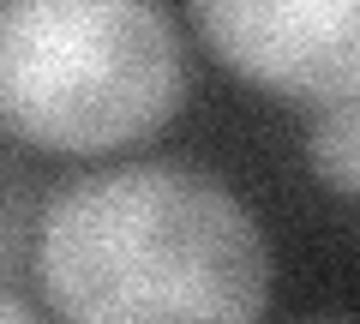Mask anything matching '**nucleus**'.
<instances>
[{"label": "nucleus", "mask_w": 360, "mask_h": 324, "mask_svg": "<svg viewBox=\"0 0 360 324\" xmlns=\"http://www.w3.org/2000/svg\"><path fill=\"white\" fill-rule=\"evenodd\" d=\"M0 324H42V312L30 306L25 294H13V288L0 283Z\"/></svg>", "instance_id": "obj_5"}, {"label": "nucleus", "mask_w": 360, "mask_h": 324, "mask_svg": "<svg viewBox=\"0 0 360 324\" xmlns=\"http://www.w3.org/2000/svg\"><path fill=\"white\" fill-rule=\"evenodd\" d=\"M186 91V37L162 0H0V138L120 156L174 127Z\"/></svg>", "instance_id": "obj_2"}, {"label": "nucleus", "mask_w": 360, "mask_h": 324, "mask_svg": "<svg viewBox=\"0 0 360 324\" xmlns=\"http://www.w3.org/2000/svg\"><path fill=\"white\" fill-rule=\"evenodd\" d=\"M307 156L336 205H354V193H360V96L319 103L312 132H307Z\"/></svg>", "instance_id": "obj_4"}, {"label": "nucleus", "mask_w": 360, "mask_h": 324, "mask_svg": "<svg viewBox=\"0 0 360 324\" xmlns=\"http://www.w3.org/2000/svg\"><path fill=\"white\" fill-rule=\"evenodd\" d=\"M217 66L283 103L360 96V0H186Z\"/></svg>", "instance_id": "obj_3"}, {"label": "nucleus", "mask_w": 360, "mask_h": 324, "mask_svg": "<svg viewBox=\"0 0 360 324\" xmlns=\"http://www.w3.org/2000/svg\"><path fill=\"white\" fill-rule=\"evenodd\" d=\"M30 271L54 324H264L276 288L246 198L193 162H115L54 186Z\"/></svg>", "instance_id": "obj_1"}, {"label": "nucleus", "mask_w": 360, "mask_h": 324, "mask_svg": "<svg viewBox=\"0 0 360 324\" xmlns=\"http://www.w3.org/2000/svg\"><path fill=\"white\" fill-rule=\"evenodd\" d=\"M307 324H348V318H307Z\"/></svg>", "instance_id": "obj_6"}]
</instances>
